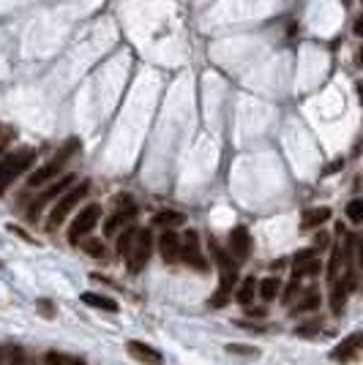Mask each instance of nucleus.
I'll list each match as a JSON object with an SVG mask.
<instances>
[{"mask_svg":"<svg viewBox=\"0 0 363 365\" xmlns=\"http://www.w3.org/2000/svg\"><path fill=\"white\" fill-rule=\"evenodd\" d=\"M74 180H76V177H74V175H66V177H63V180H58V183H52V186H50V188H47V191H41V194H39V199H36V202H33V208H30V216H33V219H36V216H39V210H41V208H44V205H50V202H52V199H58V197H61V194H66V191H69V188H72V183Z\"/></svg>","mask_w":363,"mask_h":365,"instance_id":"obj_9","label":"nucleus"},{"mask_svg":"<svg viewBox=\"0 0 363 365\" xmlns=\"http://www.w3.org/2000/svg\"><path fill=\"white\" fill-rule=\"evenodd\" d=\"M47 365H85L79 357H72V355H61V352H50L47 355Z\"/></svg>","mask_w":363,"mask_h":365,"instance_id":"obj_22","label":"nucleus"},{"mask_svg":"<svg viewBox=\"0 0 363 365\" xmlns=\"http://www.w3.org/2000/svg\"><path fill=\"white\" fill-rule=\"evenodd\" d=\"M150 254H153V234H150V229H140L137 237H134L132 251L126 254V267H129V273H134V276L143 273L147 259H150Z\"/></svg>","mask_w":363,"mask_h":365,"instance_id":"obj_5","label":"nucleus"},{"mask_svg":"<svg viewBox=\"0 0 363 365\" xmlns=\"http://www.w3.org/2000/svg\"><path fill=\"white\" fill-rule=\"evenodd\" d=\"M150 223L158 226V229H172V226H183V223H186V216H183L180 210H161V213L153 216Z\"/></svg>","mask_w":363,"mask_h":365,"instance_id":"obj_15","label":"nucleus"},{"mask_svg":"<svg viewBox=\"0 0 363 365\" xmlns=\"http://www.w3.org/2000/svg\"><path fill=\"white\" fill-rule=\"evenodd\" d=\"M98 219H101V205H87L76 219H74V223L69 226V243H82L93 229H96V223H98Z\"/></svg>","mask_w":363,"mask_h":365,"instance_id":"obj_6","label":"nucleus"},{"mask_svg":"<svg viewBox=\"0 0 363 365\" xmlns=\"http://www.w3.org/2000/svg\"><path fill=\"white\" fill-rule=\"evenodd\" d=\"M0 365H3V349H0Z\"/></svg>","mask_w":363,"mask_h":365,"instance_id":"obj_34","label":"nucleus"},{"mask_svg":"<svg viewBox=\"0 0 363 365\" xmlns=\"http://www.w3.org/2000/svg\"><path fill=\"white\" fill-rule=\"evenodd\" d=\"M8 365H25V360H22V355H14V360Z\"/></svg>","mask_w":363,"mask_h":365,"instance_id":"obj_31","label":"nucleus"},{"mask_svg":"<svg viewBox=\"0 0 363 365\" xmlns=\"http://www.w3.org/2000/svg\"><path fill=\"white\" fill-rule=\"evenodd\" d=\"M353 30H355V36H363V14L355 19V25H353Z\"/></svg>","mask_w":363,"mask_h":365,"instance_id":"obj_29","label":"nucleus"},{"mask_svg":"<svg viewBox=\"0 0 363 365\" xmlns=\"http://www.w3.org/2000/svg\"><path fill=\"white\" fill-rule=\"evenodd\" d=\"M229 254H232L238 262L249 259V254H251V234H249L246 226H235V229L229 232Z\"/></svg>","mask_w":363,"mask_h":365,"instance_id":"obj_11","label":"nucleus"},{"mask_svg":"<svg viewBox=\"0 0 363 365\" xmlns=\"http://www.w3.org/2000/svg\"><path fill=\"white\" fill-rule=\"evenodd\" d=\"M3 142H6V140H0V145H3Z\"/></svg>","mask_w":363,"mask_h":365,"instance_id":"obj_35","label":"nucleus"},{"mask_svg":"<svg viewBox=\"0 0 363 365\" xmlns=\"http://www.w3.org/2000/svg\"><path fill=\"white\" fill-rule=\"evenodd\" d=\"M358 96H361V104H363V82H358Z\"/></svg>","mask_w":363,"mask_h":365,"instance_id":"obj_33","label":"nucleus"},{"mask_svg":"<svg viewBox=\"0 0 363 365\" xmlns=\"http://www.w3.org/2000/svg\"><path fill=\"white\" fill-rule=\"evenodd\" d=\"M82 248H85V254L93 256V259H101V256H104V243H101V240H85Z\"/></svg>","mask_w":363,"mask_h":365,"instance_id":"obj_24","label":"nucleus"},{"mask_svg":"<svg viewBox=\"0 0 363 365\" xmlns=\"http://www.w3.org/2000/svg\"><path fill=\"white\" fill-rule=\"evenodd\" d=\"M126 352H129L134 360H140V363H145V365H161L158 349L147 346V344H143V341H129V344H126Z\"/></svg>","mask_w":363,"mask_h":365,"instance_id":"obj_12","label":"nucleus"},{"mask_svg":"<svg viewBox=\"0 0 363 365\" xmlns=\"http://www.w3.org/2000/svg\"><path fill=\"white\" fill-rule=\"evenodd\" d=\"M180 259H183L189 267H197L200 273H205V270H208V262H205V256H203V251H200L197 232H186L183 245H180Z\"/></svg>","mask_w":363,"mask_h":365,"instance_id":"obj_7","label":"nucleus"},{"mask_svg":"<svg viewBox=\"0 0 363 365\" xmlns=\"http://www.w3.org/2000/svg\"><path fill=\"white\" fill-rule=\"evenodd\" d=\"M82 302H85V305H90V308H98V311H110V313H115V311H118V302H115L112 297L98 294V292H85L82 294Z\"/></svg>","mask_w":363,"mask_h":365,"instance_id":"obj_16","label":"nucleus"},{"mask_svg":"<svg viewBox=\"0 0 363 365\" xmlns=\"http://www.w3.org/2000/svg\"><path fill=\"white\" fill-rule=\"evenodd\" d=\"M342 262H344V251H342V245H336L333 254H331V262H328V278H331V284H336L339 270H342Z\"/></svg>","mask_w":363,"mask_h":365,"instance_id":"obj_21","label":"nucleus"},{"mask_svg":"<svg viewBox=\"0 0 363 365\" xmlns=\"http://www.w3.org/2000/svg\"><path fill=\"white\" fill-rule=\"evenodd\" d=\"M328 219H331V208H311V210H306V213L300 216V229H303V232L317 229V226H322Z\"/></svg>","mask_w":363,"mask_h":365,"instance_id":"obj_14","label":"nucleus"},{"mask_svg":"<svg viewBox=\"0 0 363 365\" xmlns=\"http://www.w3.org/2000/svg\"><path fill=\"white\" fill-rule=\"evenodd\" d=\"M347 219L353 221V223H361L363 221V199L347 202Z\"/></svg>","mask_w":363,"mask_h":365,"instance_id":"obj_25","label":"nucleus"},{"mask_svg":"<svg viewBox=\"0 0 363 365\" xmlns=\"http://www.w3.org/2000/svg\"><path fill=\"white\" fill-rule=\"evenodd\" d=\"M227 352H229V355H257L254 346H243V344H229Z\"/></svg>","mask_w":363,"mask_h":365,"instance_id":"obj_26","label":"nucleus"},{"mask_svg":"<svg viewBox=\"0 0 363 365\" xmlns=\"http://www.w3.org/2000/svg\"><path fill=\"white\" fill-rule=\"evenodd\" d=\"M317 245H328V234H317Z\"/></svg>","mask_w":363,"mask_h":365,"instance_id":"obj_30","label":"nucleus"},{"mask_svg":"<svg viewBox=\"0 0 363 365\" xmlns=\"http://www.w3.org/2000/svg\"><path fill=\"white\" fill-rule=\"evenodd\" d=\"M33 161H36V150H30V147H19V150L6 153V155L0 158V194H6L8 186H11L22 172H28V169L33 166Z\"/></svg>","mask_w":363,"mask_h":365,"instance_id":"obj_1","label":"nucleus"},{"mask_svg":"<svg viewBox=\"0 0 363 365\" xmlns=\"http://www.w3.org/2000/svg\"><path fill=\"white\" fill-rule=\"evenodd\" d=\"M79 150V142L76 140H69L66 147H61L58 153H55V158L52 161H47L41 169H36L33 175H30V180H28V186H33V188H39V186H44V183H50L52 177H58L61 172H63V166H66V161L72 158L74 153Z\"/></svg>","mask_w":363,"mask_h":365,"instance_id":"obj_2","label":"nucleus"},{"mask_svg":"<svg viewBox=\"0 0 363 365\" xmlns=\"http://www.w3.org/2000/svg\"><path fill=\"white\" fill-rule=\"evenodd\" d=\"M180 245H183V240H180L175 232L164 229V234H161V240H158V248H161L164 262H178V259H180Z\"/></svg>","mask_w":363,"mask_h":365,"instance_id":"obj_13","label":"nucleus"},{"mask_svg":"<svg viewBox=\"0 0 363 365\" xmlns=\"http://www.w3.org/2000/svg\"><path fill=\"white\" fill-rule=\"evenodd\" d=\"M121 202L123 205H118V210L107 219V223H104V234H115L123 223H129V221L137 216V205L132 202V199H126V197H121Z\"/></svg>","mask_w":363,"mask_h":365,"instance_id":"obj_10","label":"nucleus"},{"mask_svg":"<svg viewBox=\"0 0 363 365\" xmlns=\"http://www.w3.org/2000/svg\"><path fill=\"white\" fill-rule=\"evenodd\" d=\"M211 254L218 265V292L229 294L238 284V259L232 254H227L216 240H211Z\"/></svg>","mask_w":363,"mask_h":365,"instance_id":"obj_3","label":"nucleus"},{"mask_svg":"<svg viewBox=\"0 0 363 365\" xmlns=\"http://www.w3.org/2000/svg\"><path fill=\"white\" fill-rule=\"evenodd\" d=\"M39 311H44V316H47V319H52V316H55V308H52V302H50V300H39Z\"/></svg>","mask_w":363,"mask_h":365,"instance_id":"obj_27","label":"nucleus"},{"mask_svg":"<svg viewBox=\"0 0 363 365\" xmlns=\"http://www.w3.org/2000/svg\"><path fill=\"white\" fill-rule=\"evenodd\" d=\"M254 294H257V278H251V276H249V278H243V284L238 287V294H235V297H238V302H240V305H251Z\"/></svg>","mask_w":363,"mask_h":365,"instance_id":"obj_19","label":"nucleus"},{"mask_svg":"<svg viewBox=\"0 0 363 365\" xmlns=\"http://www.w3.org/2000/svg\"><path fill=\"white\" fill-rule=\"evenodd\" d=\"M320 302H322V297L317 289H309V292L300 297V302L295 305V313H309V311H317L320 308Z\"/></svg>","mask_w":363,"mask_h":365,"instance_id":"obj_18","label":"nucleus"},{"mask_svg":"<svg viewBox=\"0 0 363 365\" xmlns=\"http://www.w3.org/2000/svg\"><path fill=\"white\" fill-rule=\"evenodd\" d=\"M361 352H363V330H358V333L347 335V338L331 352V357H333L336 363H350V360H355Z\"/></svg>","mask_w":363,"mask_h":365,"instance_id":"obj_8","label":"nucleus"},{"mask_svg":"<svg viewBox=\"0 0 363 365\" xmlns=\"http://www.w3.org/2000/svg\"><path fill=\"white\" fill-rule=\"evenodd\" d=\"M279 292H282V281H279L276 276L260 281V297H262V300H276Z\"/></svg>","mask_w":363,"mask_h":365,"instance_id":"obj_20","label":"nucleus"},{"mask_svg":"<svg viewBox=\"0 0 363 365\" xmlns=\"http://www.w3.org/2000/svg\"><path fill=\"white\" fill-rule=\"evenodd\" d=\"M320 270H322V265L311 256V259H303V262H295V267H292V278H306V276H320Z\"/></svg>","mask_w":363,"mask_h":365,"instance_id":"obj_17","label":"nucleus"},{"mask_svg":"<svg viewBox=\"0 0 363 365\" xmlns=\"http://www.w3.org/2000/svg\"><path fill=\"white\" fill-rule=\"evenodd\" d=\"M137 232L140 229H126L123 234H121V240H118V251L126 256L129 251H132V245H134V237H137Z\"/></svg>","mask_w":363,"mask_h":365,"instance_id":"obj_23","label":"nucleus"},{"mask_svg":"<svg viewBox=\"0 0 363 365\" xmlns=\"http://www.w3.org/2000/svg\"><path fill=\"white\" fill-rule=\"evenodd\" d=\"M358 259H361V267H363V237H361V243H358Z\"/></svg>","mask_w":363,"mask_h":365,"instance_id":"obj_32","label":"nucleus"},{"mask_svg":"<svg viewBox=\"0 0 363 365\" xmlns=\"http://www.w3.org/2000/svg\"><path fill=\"white\" fill-rule=\"evenodd\" d=\"M87 191H90V186H87V183H76L74 188H69V191H66V194L55 202V208H52V213H50V219H47V229H50V232H55V229L66 221V216H69L74 208L85 199V194H87Z\"/></svg>","mask_w":363,"mask_h":365,"instance_id":"obj_4","label":"nucleus"},{"mask_svg":"<svg viewBox=\"0 0 363 365\" xmlns=\"http://www.w3.org/2000/svg\"><path fill=\"white\" fill-rule=\"evenodd\" d=\"M314 251H317V248H306V251L295 254V262H303V259H311V256H314Z\"/></svg>","mask_w":363,"mask_h":365,"instance_id":"obj_28","label":"nucleus"}]
</instances>
